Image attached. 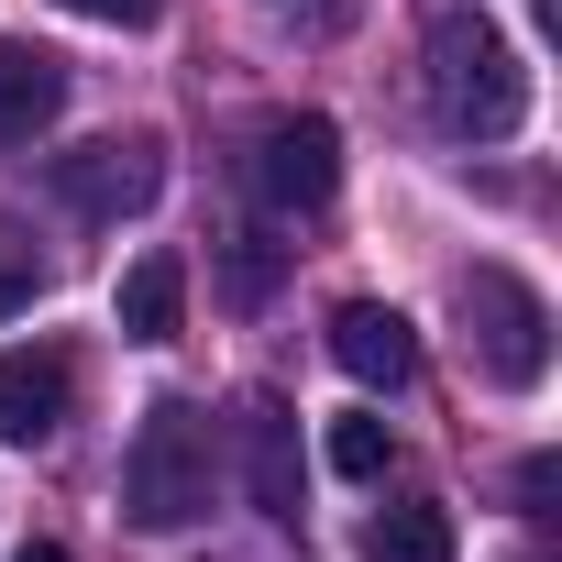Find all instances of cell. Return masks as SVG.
<instances>
[{"instance_id": "obj_9", "label": "cell", "mask_w": 562, "mask_h": 562, "mask_svg": "<svg viewBox=\"0 0 562 562\" xmlns=\"http://www.w3.org/2000/svg\"><path fill=\"white\" fill-rule=\"evenodd\" d=\"M56 111H67V56L0 34V144H34Z\"/></svg>"}, {"instance_id": "obj_11", "label": "cell", "mask_w": 562, "mask_h": 562, "mask_svg": "<svg viewBox=\"0 0 562 562\" xmlns=\"http://www.w3.org/2000/svg\"><path fill=\"white\" fill-rule=\"evenodd\" d=\"M364 562H452V507H430V496H397V507H375V529H364Z\"/></svg>"}, {"instance_id": "obj_1", "label": "cell", "mask_w": 562, "mask_h": 562, "mask_svg": "<svg viewBox=\"0 0 562 562\" xmlns=\"http://www.w3.org/2000/svg\"><path fill=\"white\" fill-rule=\"evenodd\" d=\"M430 111L463 144H507L529 122V67H518V45L485 12H441L430 23Z\"/></svg>"}, {"instance_id": "obj_3", "label": "cell", "mask_w": 562, "mask_h": 562, "mask_svg": "<svg viewBox=\"0 0 562 562\" xmlns=\"http://www.w3.org/2000/svg\"><path fill=\"white\" fill-rule=\"evenodd\" d=\"M463 331H474V364H485L496 386H540V375H551V310H540L529 276L474 265V276H463Z\"/></svg>"}, {"instance_id": "obj_5", "label": "cell", "mask_w": 562, "mask_h": 562, "mask_svg": "<svg viewBox=\"0 0 562 562\" xmlns=\"http://www.w3.org/2000/svg\"><path fill=\"white\" fill-rule=\"evenodd\" d=\"M155 188H166V144H155V133H111V144L56 155V199H67L78 221H133Z\"/></svg>"}, {"instance_id": "obj_13", "label": "cell", "mask_w": 562, "mask_h": 562, "mask_svg": "<svg viewBox=\"0 0 562 562\" xmlns=\"http://www.w3.org/2000/svg\"><path fill=\"white\" fill-rule=\"evenodd\" d=\"M386 452H397V441H386V419H331V474L375 485V474H386Z\"/></svg>"}, {"instance_id": "obj_8", "label": "cell", "mask_w": 562, "mask_h": 562, "mask_svg": "<svg viewBox=\"0 0 562 562\" xmlns=\"http://www.w3.org/2000/svg\"><path fill=\"white\" fill-rule=\"evenodd\" d=\"M331 364H342L353 386H408V375H419V331H408V310H386V299L331 310Z\"/></svg>"}, {"instance_id": "obj_6", "label": "cell", "mask_w": 562, "mask_h": 562, "mask_svg": "<svg viewBox=\"0 0 562 562\" xmlns=\"http://www.w3.org/2000/svg\"><path fill=\"white\" fill-rule=\"evenodd\" d=\"M243 496H254V518H276V529H299V419H288V397H243Z\"/></svg>"}, {"instance_id": "obj_16", "label": "cell", "mask_w": 562, "mask_h": 562, "mask_svg": "<svg viewBox=\"0 0 562 562\" xmlns=\"http://www.w3.org/2000/svg\"><path fill=\"white\" fill-rule=\"evenodd\" d=\"M67 12H89V23H155V0H67Z\"/></svg>"}, {"instance_id": "obj_14", "label": "cell", "mask_w": 562, "mask_h": 562, "mask_svg": "<svg viewBox=\"0 0 562 562\" xmlns=\"http://www.w3.org/2000/svg\"><path fill=\"white\" fill-rule=\"evenodd\" d=\"M34 288H45V254H34L23 232H0V321H12V310H34Z\"/></svg>"}, {"instance_id": "obj_10", "label": "cell", "mask_w": 562, "mask_h": 562, "mask_svg": "<svg viewBox=\"0 0 562 562\" xmlns=\"http://www.w3.org/2000/svg\"><path fill=\"white\" fill-rule=\"evenodd\" d=\"M177 310H188V265L177 254H133L122 265V299H111L122 342H177Z\"/></svg>"}, {"instance_id": "obj_2", "label": "cell", "mask_w": 562, "mask_h": 562, "mask_svg": "<svg viewBox=\"0 0 562 562\" xmlns=\"http://www.w3.org/2000/svg\"><path fill=\"white\" fill-rule=\"evenodd\" d=\"M122 518H133L144 540H177V529L210 518V430H199L188 397H155V408H144V430H133V452H122Z\"/></svg>"}, {"instance_id": "obj_17", "label": "cell", "mask_w": 562, "mask_h": 562, "mask_svg": "<svg viewBox=\"0 0 562 562\" xmlns=\"http://www.w3.org/2000/svg\"><path fill=\"white\" fill-rule=\"evenodd\" d=\"M12 562H67V540H23V551H12Z\"/></svg>"}, {"instance_id": "obj_15", "label": "cell", "mask_w": 562, "mask_h": 562, "mask_svg": "<svg viewBox=\"0 0 562 562\" xmlns=\"http://www.w3.org/2000/svg\"><path fill=\"white\" fill-rule=\"evenodd\" d=\"M518 507H529V518L551 507V452H529V463H518Z\"/></svg>"}, {"instance_id": "obj_12", "label": "cell", "mask_w": 562, "mask_h": 562, "mask_svg": "<svg viewBox=\"0 0 562 562\" xmlns=\"http://www.w3.org/2000/svg\"><path fill=\"white\" fill-rule=\"evenodd\" d=\"M276 265H288V243H254V232H243L232 265H221V299H232V310H265V299H276Z\"/></svg>"}, {"instance_id": "obj_4", "label": "cell", "mask_w": 562, "mask_h": 562, "mask_svg": "<svg viewBox=\"0 0 562 562\" xmlns=\"http://www.w3.org/2000/svg\"><path fill=\"white\" fill-rule=\"evenodd\" d=\"M254 199L276 210V221H299V210H321L331 188H342V133L321 122V111H288V122H265L254 133Z\"/></svg>"}, {"instance_id": "obj_7", "label": "cell", "mask_w": 562, "mask_h": 562, "mask_svg": "<svg viewBox=\"0 0 562 562\" xmlns=\"http://www.w3.org/2000/svg\"><path fill=\"white\" fill-rule=\"evenodd\" d=\"M67 408H78V364L56 353V342H23V353H0V441H56L67 430Z\"/></svg>"}]
</instances>
